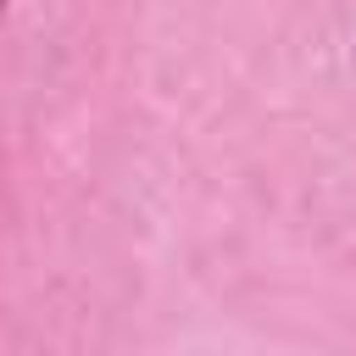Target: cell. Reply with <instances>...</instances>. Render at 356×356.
Here are the masks:
<instances>
[{"mask_svg":"<svg viewBox=\"0 0 356 356\" xmlns=\"http://www.w3.org/2000/svg\"><path fill=\"white\" fill-rule=\"evenodd\" d=\"M350 61H356V56H350Z\"/></svg>","mask_w":356,"mask_h":356,"instance_id":"2","label":"cell"},{"mask_svg":"<svg viewBox=\"0 0 356 356\" xmlns=\"http://www.w3.org/2000/svg\"><path fill=\"white\" fill-rule=\"evenodd\" d=\"M6 6H11V0H0V17H6Z\"/></svg>","mask_w":356,"mask_h":356,"instance_id":"1","label":"cell"}]
</instances>
